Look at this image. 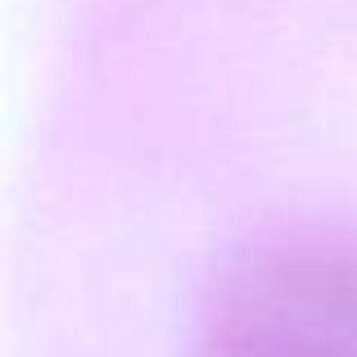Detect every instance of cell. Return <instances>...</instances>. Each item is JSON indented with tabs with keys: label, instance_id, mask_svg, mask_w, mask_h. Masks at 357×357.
Returning a JSON list of instances; mask_svg holds the SVG:
<instances>
[{
	"label": "cell",
	"instance_id": "1",
	"mask_svg": "<svg viewBox=\"0 0 357 357\" xmlns=\"http://www.w3.org/2000/svg\"><path fill=\"white\" fill-rule=\"evenodd\" d=\"M195 357H357V231L298 222L218 271Z\"/></svg>",
	"mask_w": 357,
	"mask_h": 357
}]
</instances>
